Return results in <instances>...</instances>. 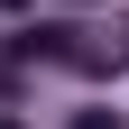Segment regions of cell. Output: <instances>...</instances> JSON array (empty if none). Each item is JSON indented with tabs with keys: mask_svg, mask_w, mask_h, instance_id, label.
<instances>
[{
	"mask_svg": "<svg viewBox=\"0 0 129 129\" xmlns=\"http://www.w3.org/2000/svg\"><path fill=\"white\" fill-rule=\"evenodd\" d=\"M0 129H19V120H0Z\"/></svg>",
	"mask_w": 129,
	"mask_h": 129,
	"instance_id": "obj_3",
	"label": "cell"
},
{
	"mask_svg": "<svg viewBox=\"0 0 129 129\" xmlns=\"http://www.w3.org/2000/svg\"><path fill=\"white\" fill-rule=\"evenodd\" d=\"M9 9H28V0H9Z\"/></svg>",
	"mask_w": 129,
	"mask_h": 129,
	"instance_id": "obj_2",
	"label": "cell"
},
{
	"mask_svg": "<svg viewBox=\"0 0 129 129\" xmlns=\"http://www.w3.org/2000/svg\"><path fill=\"white\" fill-rule=\"evenodd\" d=\"M74 129H120V111H83V120H74Z\"/></svg>",
	"mask_w": 129,
	"mask_h": 129,
	"instance_id": "obj_1",
	"label": "cell"
}]
</instances>
